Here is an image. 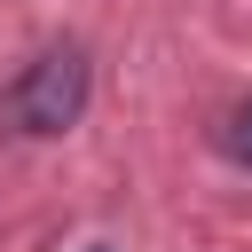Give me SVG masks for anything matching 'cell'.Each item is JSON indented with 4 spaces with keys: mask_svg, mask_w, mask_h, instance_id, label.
I'll return each mask as SVG.
<instances>
[{
    "mask_svg": "<svg viewBox=\"0 0 252 252\" xmlns=\"http://www.w3.org/2000/svg\"><path fill=\"white\" fill-rule=\"evenodd\" d=\"M94 252H102V244H94Z\"/></svg>",
    "mask_w": 252,
    "mask_h": 252,
    "instance_id": "obj_3",
    "label": "cell"
},
{
    "mask_svg": "<svg viewBox=\"0 0 252 252\" xmlns=\"http://www.w3.org/2000/svg\"><path fill=\"white\" fill-rule=\"evenodd\" d=\"M228 158H236V165H252V102L228 118Z\"/></svg>",
    "mask_w": 252,
    "mask_h": 252,
    "instance_id": "obj_2",
    "label": "cell"
},
{
    "mask_svg": "<svg viewBox=\"0 0 252 252\" xmlns=\"http://www.w3.org/2000/svg\"><path fill=\"white\" fill-rule=\"evenodd\" d=\"M87 87H94L87 55H79V47H47V55L0 94V118H8L16 134H71V126L87 118Z\"/></svg>",
    "mask_w": 252,
    "mask_h": 252,
    "instance_id": "obj_1",
    "label": "cell"
}]
</instances>
